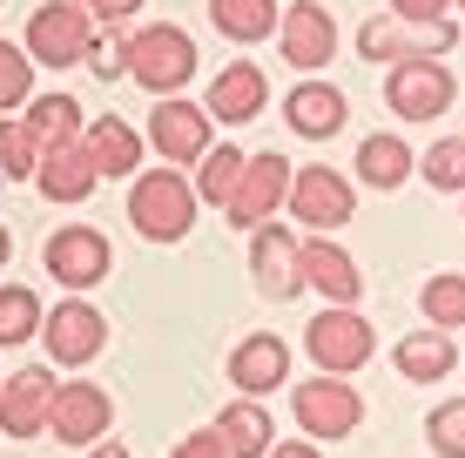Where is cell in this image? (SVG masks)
I'll list each match as a JSON object with an SVG mask.
<instances>
[{"mask_svg": "<svg viewBox=\"0 0 465 458\" xmlns=\"http://www.w3.org/2000/svg\"><path fill=\"white\" fill-rule=\"evenodd\" d=\"M196 182H183L175 169H155V176H135L128 189V223H135L149 243H183L189 223H196Z\"/></svg>", "mask_w": 465, "mask_h": 458, "instance_id": "obj_1", "label": "cell"}, {"mask_svg": "<svg viewBox=\"0 0 465 458\" xmlns=\"http://www.w3.org/2000/svg\"><path fill=\"white\" fill-rule=\"evenodd\" d=\"M445 47H459V27L445 21H411V14H371V21L358 27V54L364 61H384V68H398V61H431L445 54Z\"/></svg>", "mask_w": 465, "mask_h": 458, "instance_id": "obj_2", "label": "cell"}, {"mask_svg": "<svg viewBox=\"0 0 465 458\" xmlns=\"http://www.w3.org/2000/svg\"><path fill=\"white\" fill-rule=\"evenodd\" d=\"M94 34H102V21L82 7V0H41L35 14H27V54L41 61V68H74V61H88Z\"/></svg>", "mask_w": 465, "mask_h": 458, "instance_id": "obj_3", "label": "cell"}, {"mask_svg": "<svg viewBox=\"0 0 465 458\" xmlns=\"http://www.w3.org/2000/svg\"><path fill=\"white\" fill-rule=\"evenodd\" d=\"M128 74H135L149 94H169L196 74V41L183 34V27H169V21H155V27H135L128 34Z\"/></svg>", "mask_w": 465, "mask_h": 458, "instance_id": "obj_4", "label": "cell"}, {"mask_svg": "<svg viewBox=\"0 0 465 458\" xmlns=\"http://www.w3.org/2000/svg\"><path fill=\"white\" fill-rule=\"evenodd\" d=\"M291 412H297V432L303 438H351L364 424V391H351V377H331L317 371L303 391H291Z\"/></svg>", "mask_w": 465, "mask_h": 458, "instance_id": "obj_5", "label": "cell"}, {"mask_svg": "<svg viewBox=\"0 0 465 458\" xmlns=\"http://www.w3.org/2000/svg\"><path fill=\"white\" fill-rule=\"evenodd\" d=\"M303 351H311V365L317 371H331V377H351V371H364L371 365V324L358 317V310H317L311 330H303Z\"/></svg>", "mask_w": 465, "mask_h": 458, "instance_id": "obj_6", "label": "cell"}, {"mask_svg": "<svg viewBox=\"0 0 465 458\" xmlns=\"http://www.w3.org/2000/svg\"><path fill=\"white\" fill-rule=\"evenodd\" d=\"M452 68H439V61H398L391 74H384V102H391L398 122H439L445 108H452Z\"/></svg>", "mask_w": 465, "mask_h": 458, "instance_id": "obj_7", "label": "cell"}, {"mask_svg": "<svg viewBox=\"0 0 465 458\" xmlns=\"http://www.w3.org/2000/svg\"><path fill=\"white\" fill-rule=\"evenodd\" d=\"M291 182H297V169L283 162V155H250V169H243V182H236V196H230V223L236 229H263L270 216L283 210V202H291Z\"/></svg>", "mask_w": 465, "mask_h": 458, "instance_id": "obj_8", "label": "cell"}, {"mask_svg": "<svg viewBox=\"0 0 465 458\" xmlns=\"http://www.w3.org/2000/svg\"><path fill=\"white\" fill-rule=\"evenodd\" d=\"M41 263H47V277H54V283H68V290H88V283H102V277H108L115 249H108V236L94 229V223H68V229L47 236Z\"/></svg>", "mask_w": 465, "mask_h": 458, "instance_id": "obj_9", "label": "cell"}, {"mask_svg": "<svg viewBox=\"0 0 465 458\" xmlns=\"http://www.w3.org/2000/svg\"><path fill=\"white\" fill-rule=\"evenodd\" d=\"M54 377H47V365H21L0 385V432L7 438H35L47 432V418H54Z\"/></svg>", "mask_w": 465, "mask_h": 458, "instance_id": "obj_10", "label": "cell"}, {"mask_svg": "<svg viewBox=\"0 0 465 458\" xmlns=\"http://www.w3.org/2000/svg\"><path fill=\"white\" fill-rule=\"evenodd\" d=\"M351 210H358V196H351V182L338 176V169H297V182H291V216L303 229H344L351 223Z\"/></svg>", "mask_w": 465, "mask_h": 458, "instance_id": "obj_11", "label": "cell"}, {"mask_svg": "<svg viewBox=\"0 0 465 458\" xmlns=\"http://www.w3.org/2000/svg\"><path fill=\"white\" fill-rule=\"evenodd\" d=\"M250 270H256V283H263L277 304H283V297H297L303 290V236L277 229V223L250 229Z\"/></svg>", "mask_w": 465, "mask_h": 458, "instance_id": "obj_12", "label": "cell"}, {"mask_svg": "<svg viewBox=\"0 0 465 458\" xmlns=\"http://www.w3.org/2000/svg\"><path fill=\"white\" fill-rule=\"evenodd\" d=\"M277 41H283V61H291V68H331V54H338V21H331L317 0H297V7H283Z\"/></svg>", "mask_w": 465, "mask_h": 458, "instance_id": "obj_13", "label": "cell"}, {"mask_svg": "<svg viewBox=\"0 0 465 458\" xmlns=\"http://www.w3.org/2000/svg\"><path fill=\"white\" fill-rule=\"evenodd\" d=\"M102 337H108L102 310L82 304V297L47 310V357H54V365H88V357H102Z\"/></svg>", "mask_w": 465, "mask_h": 458, "instance_id": "obj_14", "label": "cell"}, {"mask_svg": "<svg viewBox=\"0 0 465 458\" xmlns=\"http://www.w3.org/2000/svg\"><path fill=\"white\" fill-rule=\"evenodd\" d=\"M263 102H270V82H263V68L256 61H230V68H216V82H210V122H223V129H243V122L263 115Z\"/></svg>", "mask_w": 465, "mask_h": 458, "instance_id": "obj_15", "label": "cell"}, {"mask_svg": "<svg viewBox=\"0 0 465 458\" xmlns=\"http://www.w3.org/2000/svg\"><path fill=\"white\" fill-rule=\"evenodd\" d=\"M149 141H155V155H169V162H196V155H210V108L175 102V94L155 102Z\"/></svg>", "mask_w": 465, "mask_h": 458, "instance_id": "obj_16", "label": "cell"}, {"mask_svg": "<svg viewBox=\"0 0 465 458\" xmlns=\"http://www.w3.org/2000/svg\"><path fill=\"white\" fill-rule=\"evenodd\" d=\"M108 418H115V404H108L102 385H61V391H54V418H47V432H54L61 445H94V438L108 432Z\"/></svg>", "mask_w": 465, "mask_h": 458, "instance_id": "obj_17", "label": "cell"}, {"mask_svg": "<svg viewBox=\"0 0 465 458\" xmlns=\"http://www.w3.org/2000/svg\"><path fill=\"white\" fill-rule=\"evenodd\" d=\"M283 377H291V344L283 337H243L236 344V357H230V385L243 391V398H263V391H277Z\"/></svg>", "mask_w": 465, "mask_h": 458, "instance_id": "obj_18", "label": "cell"}, {"mask_svg": "<svg viewBox=\"0 0 465 458\" xmlns=\"http://www.w3.org/2000/svg\"><path fill=\"white\" fill-rule=\"evenodd\" d=\"M303 283H317V290L331 297L338 310H351L364 297V277H358V263L344 257L331 236H303Z\"/></svg>", "mask_w": 465, "mask_h": 458, "instance_id": "obj_19", "label": "cell"}, {"mask_svg": "<svg viewBox=\"0 0 465 458\" xmlns=\"http://www.w3.org/2000/svg\"><path fill=\"white\" fill-rule=\"evenodd\" d=\"M283 115H291V129H297V135L331 141V135L344 129L351 102H344V88H331V82H297V88H291V102H283Z\"/></svg>", "mask_w": 465, "mask_h": 458, "instance_id": "obj_20", "label": "cell"}, {"mask_svg": "<svg viewBox=\"0 0 465 458\" xmlns=\"http://www.w3.org/2000/svg\"><path fill=\"white\" fill-rule=\"evenodd\" d=\"M41 196H54V202H82L94 196V182H102V169H94V155H88V141H68V149H47L41 155Z\"/></svg>", "mask_w": 465, "mask_h": 458, "instance_id": "obj_21", "label": "cell"}, {"mask_svg": "<svg viewBox=\"0 0 465 458\" xmlns=\"http://www.w3.org/2000/svg\"><path fill=\"white\" fill-rule=\"evenodd\" d=\"M216 432H223V452L230 458H270L277 452V424H270L263 398H236L230 412L216 418Z\"/></svg>", "mask_w": 465, "mask_h": 458, "instance_id": "obj_22", "label": "cell"}, {"mask_svg": "<svg viewBox=\"0 0 465 458\" xmlns=\"http://www.w3.org/2000/svg\"><path fill=\"white\" fill-rule=\"evenodd\" d=\"M88 155H94V169H102V182L108 176H135L142 169V135L128 129L122 115H102V122H88Z\"/></svg>", "mask_w": 465, "mask_h": 458, "instance_id": "obj_23", "label": "cell"}, {"mask_svg": "<svg viewBox=\"0 0 465 458\" xmlns=\"http://www.w3.org/2000/svg\"><path fill=\"white\" fill-rule=\"evenodd\" d=\"M411 169H419L411 141H398V135H364V141H358V176L371 182V189H398Z\"/></svg>", "mask_w": 465, "mask_h": 458, "instance_id": "obj_24", "label": "cell"}, {"mask_svg": "<svg viewBox=\"0 0 465 458\" xmlns=\"http://www.w3.org/2000/svg\"><path fill=\"white\" fill-rule=\"evenodd\" d=\"M27 122H35V135H41V155H47V149H68V141L88 135L74 94H41V102H27Z\"/></svg>", "mask_w": 465, "mask_h": 458, "instance_id": "obj_25", "label": "cell"}, {"mask_svg": "<svg viewBox=\"0 0 465 458\" xmlns=\"http://www.w3.org/2000/svg\"><path fill=\"white\" fill-rule=\"evenodd\" d=\"M243 169H250V155L230 149V141H216V149L203 155V169H196V196L210 202V210H230V196H236V182H243Z\"/></svg>", "mask_w": 465, "mask_h": 458, "instance_id": "obj_26", "label": "cell"}, {"mask_svg": "<svg viewBox=\"0 0 465 458\" xmlns=\"http://www.w3.org/2000/svg\"><path fill=\"white\" fill-rule=\"evenodd\" d=\"M452 365H459V344L452 337H405L398 344V371L411 377V385H439V377H452Z\"/></svg>", "mask_w": 465, "mask_h": 458, "instance_id": "obj_27", "label": "cell"}, {"mask_svg": "<svg viewBox=\"0 0 465 458\" xmlns=\"http://www.w3.org/2000/svg\"><path fill=\"white\" fill-rule=\"evenodd\" d=\"M210 21L230 41H263L270 27L283 21V7H277V0H210Z\"/></svg>", "mask_w": 465, "mask_h": 458, "instance_id": "obj_28", "label": "cell"}, {"mask_svg": "<svg viewBox=\"0 0 465 458\" xmlns=\"http://www.w3.org/2000/svg\"><path fill=\"white\" fill-rule=\"evenodd\" d=\"M41 337V297L27 283H0V344Z\"/></svg>", "mask_w": 465, "mask_h": 458, "instance_id": "obj_29", "label": "cell"}, {"mask_svg": "<svg viewBox=\"0 0 465 458\" xmlns=\"http://www.w3.org/2000/svg\"><path fill=\"white\" fill-rule=\"evenodd\" d=\"M419 304H425V324H431V330H459V324H465V277H459V270H439V277L419 290Z\"/></svg>", "mask_w": 465, "mask_h": 458, "instance_id": "obj_30", "label": "cell"}, {"mask_svg": "<svg viewBox=\"0 0 465 458\" xmlns=\"http://www.w3.org/2000/svg\"><path fill=\"white\" fill-rule=\"evenodd\" d=\"M0 176H41V135L35 122H0Z\"/></svg>", "mask_w": 465, "mask_h": 458, "instance_id": "obj_31", "label": "cell"}, {"mask_svg": "<svg viewBox=\"0 0 465 458\" xmlns=\"http://www.w3.org/2000/svg\"><path fill=\"white\" fill-rule=\"evenodd\" d=\"M425 182L445 196H465V135H445L425 149Z\"/></svg>", "mask_w": 465, "mask_h": 458, "instance_id": "obj_32", "label": "cell"}, {"mask_svg": "<svg viewBox=\"0 0 465 458\" xmlns=\"http://www.w3.org/2000/svg\"><path fill=\"white\" fill-rule=\"evenodd\" d=\"M27 94H35V54L0 41V108H27Z\"/></svg>", "mask_w": 465, "mask_h": 458, "instance_id": "obj_33", "label": "cell"}, {"mask_svg": "<svg viewBox=\"0 0 465 458\" xmlns=\"http://www.w3.org/2000/svg\"><path fill=\"white\" fill-rule=\"evenodd\" d=\"M425 445L439 458H465V398H445L439 412L425 418Z\"/></svg>", "mask_w": 465, "mask_h": 458, "instance_id": "obj_34", "label": "cell"}, {"mask_svg": "<svg viewBox=\"0 0 465 458\" xmlns=\"http://www.w3.org/2000/svg\"><path fill=\"white\" fill-rule=\"evenodd\" d=\"M175 458H230V452H223V432L210 424V432H189L183 445H175Z\"/></svg>", "mask_w": 465, "mask_h": 458, "instance_id": "obj_35", "label": "cell"}, {"mask_svg": "<svg viewBox=\"0 0 465 458\" xmlns=\"http://www.w3.org/2000/svg\"><path fill=\"white\" fill-rule=\"evenodd\" d=\"M82 7H88L102 27H115V21H128V14H142V0H82Z\"/></svg>", "mask_w": 465, "mask_h": 458, "instance_id": "obj_36", "label": "cell"}, {"mask_svg": "<svg viewBox=\"0 0 465 458\" xmlns=\"http://www.w3.org/2000/svg\"><path fill=\"white\" fill-rule=\"evenodd\" d=\"M452 0H391V14H411V21H439Z\"/></svg>", "mask_w": 465, "mask_h": 458, "instance_id": "obj_37", "label": "cell"}, {"mask_svg": "<svg viewBox=\"0 0 465 458\" xmlns=\"http://www.w3.org/2000/svg\"><path fill=\"white\" fill-rule=\"evenodd\" d=\"M270 458H324V452H317V445H311V438H303V445H277V452H270Z\"/></svg>", "mask_w": 465, "mask_h": 458, "instance_id": "obj_38", "label": "cell"}, {"mask_svg": "<svg viewBox=\"0 0 465 458\" xmlns=\"http://www.w3.org/2000/svg\"><path fill=\"white\" fill-rule=\"evenodd\" d=\"M7 257H14V236H7V229H0V270H7Z\"/></svg>", "mask_w": 465, "mask_h": 458, "instance_id": "obj_39", "label": "cell"}, {"mask_svg": "<svg viewBox=\"0 0 465 458\" xmlns=\"http://www.w3.org/2000/svg\"><path fill=\"white\" fill-rule=\"evenodd\" d=\"M88 458H128V452H122V445H94Z\"/></svg>", "mask_w": 465, "mask_h": 458, "instance_id": "obj_40", "label": "cell"}, {"mask_svg": "<svg viewBox=\"0 0 465 458\" xmlns=\"http://www.w3.org/2000/svg\"><path fill=\"white\" fill-rule=\"evenodd\" d=\"M0 385H7V377H0Z\"/></svg>", "mask_w": 465, "mask_h": 458, "instance_id": "obj_41", "label": "cell"}]
</instances>
